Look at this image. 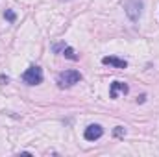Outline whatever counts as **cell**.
Masks as SVG:
<instances>
[{"mask_svg":"<svg viewBox=\"0 0 159 157\" xmlns=\"http://www.w3.org/2000/svg\"><path fill=\"white\" fill-rule=\"evenodd\" d=\"M80 79H81V74H80L78 70H65V72L57 74L56 81H57L59 89H69V87L80 83Z\"/></svg>","mask_w":159,"mask_h":157,"instance_id":"obj_1","label":"cell"},{"mask_svg":"<svg viewBox=\"0 0 159 157\" xmlns=\"http://www.w3.org/2000/svg\"><path fill=\"white\" fill-rule=\"evenodd\" d=\"M124 11L131 22H137L143 13V0H124Z\"/></svg>","mask_w":159,"mask_h":157,"instance_id":"obj_2","label":"cell"},{"mask_svg":"<svg viewBox=\"0 0 159 157\" xmlns=\"http://www.w3.org/2000/svg\"><path fill=\"white\" fill-rule=\"evenodd\" d=\"M22 81H24L26 85H39L41 81H43V70H41V67L32 65V67L22 74Z\"/></svg>","mask_w":159,"mask_h":157,"instance_id":"obj_3","label":"cell"},{"mask_svg":"<svg viewBox=\"0 0 159 157\" xmlns=\"http://www.w3.org/2000/svg\"><path fill=\"white\" fill-rule=\"evenodd\" d=\"M102 135H104V128H102L100 124H91V126H87V128H85V133H83L85 141H98Z\"/></svg>","mask_w":159,"mask_h":157,"instance_id":"obj_4","label":"cell"},{"mask_svg":"<svg viewBox=\"0 0 159 157\" xmlns=\"http://www.w3.org/2000/svg\"><path fill=\"white\" fill-rule=\"evenodd\" d=\"M102 63H104V65H111V67H115V69H126V67H128V63H126L124 59H119V57H115V56H106V57H102Z\"/></svg>","mask_w":159,"mask_h":157,"instance_id":"obj_5","label":"cell"},{"mask_svg":"<svg viewBox=\"0 0 159 157\" xmlns=\"http://www.w3.org/2000/svg\"><path fill=\"white\" fill-rule=\"evenodd\" d=\"M119 92H128V85L124 83V81H113L111 83V89H109V96L111 98H117L119 96Z\"/></svg>","mask_w":159,"mask_h":157,"instance_id":"obj_6","label":"cell"},{"mask_svg":"<svg viewBox=\"0 0 159 157\" xmlns=\"http://www.w3.org/2000/svg\"><path fill=\"white\" fill-rule=\"evenodd\" d=\"M63 56H65L67 59H72V61H76V59L80 57L78 54H76V50H74V48H70V46H67V44L63 46Z\"/></svg>","mask_w":159,"mask_h":157,"instance_id":"obj_7","label":"cell"},{"mask_svg":"<svg viewBox=\"0 0 159 157\" xmlns=\"http://www.w3.org/2000/svg\"><path fill=\"white\" fill-rule=\"evenodd\" d=\"M4 17L9 20V22H15V19H17V15L11 11V9H6V13H4Z\"/></svg>","mask_w":159,"mask_h":157,"instance_id":"obj_8","label":"cell"},{"mask_svg":"<svg viewBox=\"0 0 159 157\" xmlns=\"http://www.w3.org/2000/svg\"><path fill=\"white\" fill-rule=\"evenodd\" d=\"M124 135H126V129L122 126H117L115 128V137H124Z\"/></svg>","mask_w":159,"mask_h":157,"instance_id":"obj_9","label":"cell"},{"mask_svg":"<svg viewBox=\"0 0 159 157\" xmlns=\"http://www.w3.org/2000/svg\"><path fill=\"white\" fill-rule=\"evenodd\" d=\"M9 79H7V76H0V83H7Z\"/></svg>","mask_w":159,"mask_h":157,"instance_id":"obj_10","label":"cell"}]
</instances>
